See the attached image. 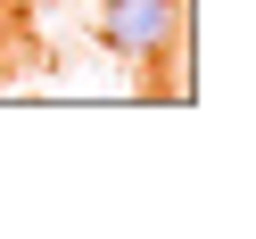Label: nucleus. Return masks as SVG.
Instances as JSON below:
<instances>
[{
    "label": "nucleus",
    "mask_w": 256,
    "mask_h": 239,
    "mask_svg": "<svg viewBox=\"0 0 256 239\" xmlns=\"http://www.w3.org/2000/svg\"><path fill=\"white\" fill-rule=\"evenodd\" d=\"M100 50L132 58V66L182 50V0H100Z\"/></svg>",
    "instance_id": "f257e3e1"
}]
</instances>
